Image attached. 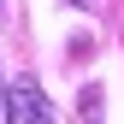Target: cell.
<instances>
[{
	"mask_svg": "<svg viewBox=\"0 0 124 124\" xmlns=\"http://www.w3.org/2000/svg\"><path fill=\"white\" fill-rule=\"evenodd\" d=\"M6 101H12V118H18V124H53L47 95H41V83H36V77H18V83L6 89Z\"/></svg>",
	"mask_w": 124,
	"mask_h": 124,
	"instance_id": "obj_1",
	"label": "cell"
},
{
	"mask_svg": "<svg viewBox=\"0 0 124 124\" xmlns=\"http://www.w3.org/2000/svg\"><path fill=\"white\" fill-rule=\"evenodd\" d=\"M83 124H101V89H83Z\"/></svg>",
	"mask_w": 124,
	"mask_h": 124,
	"instance_id": "obj_2",
	"label": "cell"
},
{
	"mask_svg": "<svg viewBox=\"0 0 124 124\" xmlns=\"http://www.w3.org/2000/svg\"><path fill=\"white\" fill-rule=\"evenodd\" d=\"M0 124H18L12 118V101H6V83H0Z\"/></svg>",
	"mask_w": 124,
	"mask_h": 124,
	"instance_id": "obj_3",
	"label": "cell"
}]
</instances>
